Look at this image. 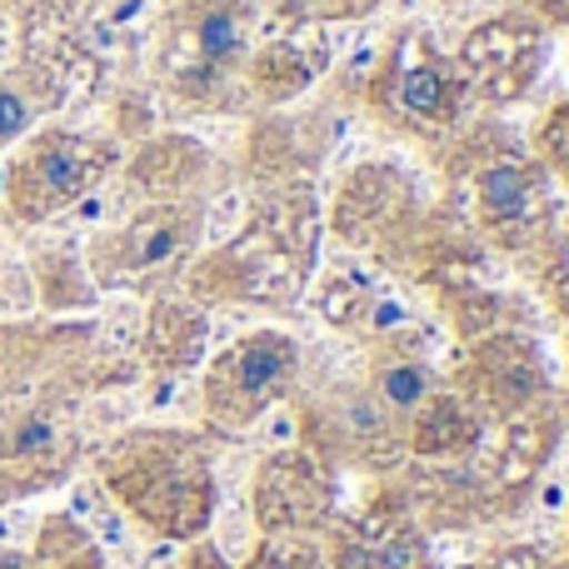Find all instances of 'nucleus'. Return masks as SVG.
I'll return each mask as SVG.
<instances>
[{"label": "nucleus", "mask_w": 569, "mask_h": 569, "mask_svg": "<svg viewBox=\"0 0 569 569\" xmlns=\"http://www.w3.org/2000/svg\"><path fill=\"white\" fill-rule=\"evenodd\" d=\"M0 569H30V560L20 550H0Z\"/></svg>", "instance_id": "28"}, {"label": "nucleus", "mask_w": 569, "mask_h": 569, "mask_svg": "<svg viewBox=\"0 0 569 569\" xmlns=\"http://www.w3.org/2000/svg\"><path fill=\"white\" fill-rule=\"evenodd\" d=\"M206 236V200H156L106 246V276L120 284L170 280Z\"/></svg>", "instance_id": "6"}, {"label": "nucleus", "mask_w": 569, "mask_h": 569, "mask_svg": "<svg viewBox=\"0 0 569 569\" xmlns=\"http://www.w3.org/2000/svg\"><path fill=\"white\" fill-rule=\"evenodd\" d=\"M246 569H325V555L315 535H280V540H260Z\"/></svg>", "instance_id": "19"}, {"label": "nucleus", "mask_w": 569, "mask_h": 569, "mask_svg": "<svg viewBox=\"0 0 569 569\" xmlns=\"http://www.w3.org/2000/svg\"><path fill=\"white\" fill-rule=\"evenodd\" d=\"M330 569H420V545L405 520L365 515V520L335 530Z\"/></svg>", "instance_id": "14"}, {"label": "nucleus", "mask_w": 569, "mask_h": 569, "mask_svg": "<svg viewBox=\"0 0 569 569\" xmlns=\"http://www.w3.org/2000/svg\"><path fill=\"white\" fill-rule=\"evenodd\" d=\"M545 290H550V300L560 305V315H569V236L555 240L550 266H545Z\"/></svg>", "instance_id": "22"}, {"label": "nucleus", "mask_w": 569, "mask_h": 569, "mask_svg": "<svg viewBox=\"0 0 569 569\" xmlns=\"http://www.w3.org/2000/svg\"><path fill=\"white\" fill-rule=\"evenodd\" d=\"M305 365V345L290 330H250L206 365V420L216 435H246L260 415H270L295 390Z\"/></svg>", "instance_id": "3"}, {"label": "nucleus", "mask_w": 569, "mask_h": 569, "mask_svg": "<svg viewBox=\"0 0 569 569\" xmlns=\"http://www.w3.org/2000/svg\"><path fill=\"white\" fill-rule=\"evenodd\" d=\"M365 390L375 395V405H380L395 425H410V415L420 410L440 385H435V370H430L425 355L405 350V345H385V350L370 360V380H365Z\"/></svg>", "instance_id": "15"}, {"label": "nucleus", "mask_w": 569, "mask_h": 569, "mask_svg": "<svg viewBox=\"0 0 569 569\" xmlns=\"http://www.w3.org/2000/svg\"><path fill=\"white\" fill-rule=\"evenodd\" d=\"M475 216L505 250H525L550 226V170L540 160L500 156L475 176Z\"/></svg>", "instance_id": "10"}, {"label": "nucleus", "mask_w": 569, "mask_h": 569, "mask_svg": "<svg viewBox=\"0 0 569 569\" xmlns=\"http://www.w3.org/2000/svg\"><path fill=\"white\" fill-rule=\"evenodd\" d=\"M560 569H569V565H560Z\"/></svg>", "instance_id": "29"}, {"label": "nucleus", "mask_w": 569, "mask_h": 569, "mask_svg": "<svg viewBox=\"0 0 569 569\" xmlns=\"http://www.w3.org/2000/svg\"><path fill=\"white\" fill-rule=\"evenodd\" d=\"M485 435V420L470 410L460 390H435L420 410L405 425V445L425 460H455V455H470Z\"/></svg>", "instance_id": "13"}, {"label": "nucleus", "mask_w": 569, "mask_h": 569, "mask_svg": "<svg viewBox=\"0 0 569 569\" xmlns=\"http://www.w3.org/2000/svg\"><path fill=\"white\" fill-rule=\"evenodd\" d=\"M50 445H56V425L30 415V420L16 430V440H10V455H46Z\"/></svg>", "instance_id": "23"}, {"label": "nucleus", "mask_w": 569, "mask_h": 569, "mask_svg": "<svg viewBox=\"0 0 569 569\" xmlns=\"http://www.w3.org/2000/svg\"><path fill=\"white\" fill-rule=\"evenodd\" d=\"M116 495L170 540L206 535L216 515V470L210 445L190 430H140L110 455Z\"/></svg>", "instance_id": "2"}, {"label": "nucleus", "mask_w": 569, "mask_h": 569, "mask_svg": "<svg viewBox=\"0 0 569 569\" xmlns=\"http://www.w3.org/2000/svg\"><path fill=\"white\" fill-rule=\"evenodd\" d=\"M180 569H236V565H230L226 555L216 550V545H196V550L186 555V565H180Z\"/></svg>", "instance_id": "24"}, {"label": "nucleus", "mask_w": 569, "mask_h": 569, "mask_svg": "<svg viewBox=\"0 0 569 569\" xmlns=\"http://www.w3.org/2000/svg\"><path fill=\"white\" fill-rule=\"evenodd\" d=\"M455 66L470 80V96L510 106V100H520L535 86V76L545 66V26L525 16L485 20V26H475L465 36Z\"/></svg>", "instance_id": "9"}, {"label": "nucleus", "mask_w": 569, "mask_h": 569, "mask_svg": "<svg viewBox=\"0 0 569 569\" xmlns=\"http://www.w3.org/2000/svg\"><path fill=\"white\" fill-rule=\"evenodd\" d=\"M30 120H36V106H30L26 90L0 86V146H6V140H16V136H26Z\"/></svg>", "instance_id": "21"}, {"label": "nucleus", "mask_w": 569, "mask_h": 569, "mask_svg": "<svg viewBox=\"0 0 569 569\" xmlns=\"http://www.w3.org/2000/svg\"><path fill=\"white\" fill-rule=\"evenodd\" d=\"M375 106H385L410 130H450L470 106V80L425 30H405L380 60Z\"/></svg>", "instance_id": "4"}, {"label": "nucleus", "mask_w": 569, "mask_h": 569, "mask_svg": "<svg viewBox=\"0 0 569 569\" xmlns=\"http://www.w3.org/2000/svg\"><path fill=\"white\" fill-rule=\"evenodd\" d=\"M320 310H325V320L330 325H360L365 315L375 310V290L355 276V270H345V276H335L330 284H325Z\"/></svg>", "instance_id": "18"}, {"label": "nucleus", "mask_w": 569, "mask_h": 569, "mask_svg": "<svg viewBox=\"0 0 569 569\" xmlns=\"http://www.w3.org/2000/svg\"><path fill=\"white\" fill-rule=\"evenodd\" d=\"M320 256V206L310 186H280L256 206L250 226L230 246H220L196 270L200 300H240V305H295L310 284Z\"/></svg>", "instance_id": "1"}, {"label": "nucleus", "mask_w": 569, "mask_h": 569, "mask_svg": "<svg viewBox=\"0 0 569 569\" xmlns=\"http://www.w3.org/2000/svg\"><path fill=\"white\" fill-rule=\"evenodd\" d=\"M206 340H210V325L200 305L180 300V295L156 305V315H150V355H156V365L190 370L206 355Z\"/></svg>", "instance_id": "16"}, {"label": "nucleus", "mask_w": 569, "mask_h": 569, "mask_svg": "<svg viewBox=\"0 0 569 569\" xmlns=\"http://www.w3.org/2000/svg\"><path fill=\"white\" fill-rule=\"evenodd\" d=\"M315 66H320V60H310L295 40H270V46L250 60V76H256V90L266 100H290L315 80Z\"/></svg>", "instance_id": "17"}, {"label": "nucleus", "mask_w": 569, "mask_h": 569, "mask_svg": "<svg viewBox=\"0 0 569 569\" xmlns=\"http://www.w3.org/2000/svg\"><path fill=\"white\" fill-rule=\"evenodd\" d=\"M490 569H545L540 560H535V555L530 550H510V555H505V560L500 565H490Z\"/></svg>", "instance_id": "25"}, {"label": "nucleus", "mask_w": 569, "mask_h": 569, "mask_svg": "<svg viewBox=\"0 0 569 569\" xmlns=\"http://www.w3.org/2000/svg\"><path fill=\"white\" fill-rule=\"evenodd\" d=\"M116 166V150L106 140L90 136H46L26 156V166L16 170V210L26 220H46L60 206H76L80 196H90L106 170Z\"/></svg>", "instance_id": "11"}, {"label": "nucleus", "mask_w": 569, "mask_h": 569, "mask_svg": "<svg viewBox=\"0 0 569 569\" xmlns=\"http://www.w3.org/2000/svg\"><path fill=\"white\" fill-rule=\"evenodd\" d=\"M535 150H540V166L555 170L560 180H569V100L545 116V126L535 130Z\"/></svg>", "instance_id": "20"}, {"label": "nucleus", "mask_w": 569, "mask_h": 569, "mask_svg": "<svg viewBox=\"0 0 569 569\" xmlns=\"http://www.w3.org/2000/svg\"><path fill=\"white\" fill-rule=\"evenodd\" d=\"M60 569H106V565H100V555H96V550H80L76 560H66Z\"/></svg>", "instance_id": "27"}, {"label": "nucleus", "mask_w": 569, "mask_h": 569, "mask_svg": "<svg viewBox=\"0 0 569 569\" xmlns=\"http://www.w3.org/2000/svg\"><path fill=\"white\" fill-rule=\"evenodd\" d=\"M180 56L170 60V80L190 100H216L220 80L236 76L250 50L246 0H190L180 16Z\"/></svg>", "instance_id": "7"}, {"label": "nucleus", "mask_w": 569, "mask_h": 569, "mask_svg": "<svg viewBox=\"0 0 569 569\" xmlns=\"http://www.w3.org/2000/svg\"><path fill=\"white\" fill-rule=\"evenodd\" d=\"M405 206H410V180L395 166H365L345 180L335 226L345 230V240L365 246V240H380V230H390L405 216Z\"/></svg>", "instance_id": "12"}, {"label": "nucleus", "mask_w": 569, "mask_h": 569, "mask_svg": "<svg viewBox=\"0 0 569 569\" xmlns=\"http://www.w3.org/2000/svg\"><path fill=\"white\" fill-rule=\"evenodd\" d=\"M460 395L480 420L500 425L550 405V365H545L540 340L525 330L480 335L460 360Z\"/></svg>", "instance_id": "5"}, {"label": "nucleus", "mask_w": 569, "mask_h": 569, "mask_svg": "<svg viewBox=\"0 0 569 569\" xmlns=\"http://www.w3.org/2000/svg\"><path fill=\"white\" fill-rule=\"evenodd\" d=\"M565 540H569V535H565Z\"/></svg>", "instance_id": "30"}, {"label": "nucleus", "mask_w": 569, "mask_h": 569, "mask_svg": "<svg viewBox=\"0 0 569 569\" xmlns=\"http://www.w3.org/2000/svg\"><path fill=\"white\" fill-rule=\"evenodd\" d=\"M335 520V475L315 450H276L256 475V525L266 540L315 535Z\"/></svg>", "instance_id": "8"}, {"label": "nucleus", "mask_w": 569, "mask_h": 569, "mask_svg": "<svg viewBox=\"0 0 569 569\" xmlns=\"http://www.w3.org/2000/svg\"><path fill=\"white\" fill-rule=\"evenodd\" d=\"M535 10H545L550 20H565L569 26V0H535Z\"/></svg>", "instance_id": "26"}]
</instances>
